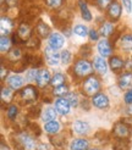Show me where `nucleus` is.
Segmentation results:
<instances>
[{
  "label": "nucleus",
  "mask_w": 132,
  "mask_h": 150,
  "mask_svg": "<svg viewBox=\"0 0 132 150\" xmlns=\"http://www.w3.org/2000/svg\"><path fill=\"white\" fill-rule=\"evenodd\" d=\"M94 73L92 60L86 59V57H79L77 56L69 69V74L72 77L73 81L77 82V84L81 81H83L86 77L91 76Z\"/></svg>",
  "instance_id": "obj_1"
},
{
  "label": "nucleus",
  "mask_w": 132,
  "mask_h": 150,
  "mask_svg": "<svg viewBox=\"0 0 132 150\" xmlns=\"http://www.w3.org/2000/svg\"><path fill=\"white\" fill-rule=\"evenodd\" d=\"M101 88H103L101 77L95 73L86 77L83 81H81L78 83V92L81 93V95L89 99L97 93L101 92Z\"/></svg>",
  "instance_id": "obj_2"
},
{
  "label": "nucleus",
  "mask_w": 132,
  "mask_h": 150,
  "mask_svg": "<svg viewBox=\"0 0 132 150\" xmlns=\"http://www.w3.org/2000/svg\"><path fill=\"white\" fill-rule=\"evenodd\" d=\"M40 89L33 83H27L23 88L16 93L15 101L20 105H34L40 99Z\"/></svg>",
  "instance_id": "obj_3"
},
{
  "label": "nucleus",
  "mask_w": 132,
  "mask_h": 150,
  "mask_svg": "<svg viewBox=\"0 0 132 150\" xmlns=\"http://www.w3.org/2000/svg\"><path fill=\"white\" fill-rule=\"evenodd\" d=\"M13 144L18 150H37V145H38L35 138L27 131H20L15 134Z\"/></svg>",
  "instance_id": "obj_4"
},
{
  "label": "nucleus",
  "mask_w": 132,
  "mask_h": 150,
  "mask_svg": "<svg viewBox=\"0 0 132 150\" xmlns=\"http://www.w3.org/2000/svg\"><path fill=\"white\" fill-rule=\"evenodd\" d=\"M111 134L114 139H125V140H130L132 136V126L125 121V120H119L113 125L111 128Z\"/></svg>",
  "instance_id": "obj_5"
},
{
  "label": "nucleus",
  "mask_w": 132,
  "mask_h": 150,
  "mask_svg": "<svg viewBox=\"0 0 132 150\" xmlns=\"http://www.w3.org/2000/svg\"><path fill=\"white\" fill-rule=\"evenodd\" d=\"M116 50L120 51L123 56L130 57L132 56V33L131 32H122L120 37L115 42Z\"/></svg>",
  "instance_id": "obj_6"
},
{
  "label": "nucleus",
  "mask_w": 132,
  "mask_h": 150,
  "mask_svg": "<svg viewBox=\"0 0 132 150\" xmlns=\"http://www.w3.org/2000/svg\"><path fill=\"white\" fill-rule=\"evenodd\" d=\"M122 12H123V6L120 3V0H114L108 6V9L104 11V16L108 21H111L114 23H116L122 17Z\"/></svg>",
  "instance_id": "obj_7"
},
{
  "label": "nucleus",
  "mask_w": 132,
  "mask_h": 150,
  "mask_svg": "<svg viewBox=\"0 0 132 150\" xmlns=\"http://www.w3.org/2000/svg\"><path fill=\"white\" fill-rule=\"evenodd\" d=\"M95 49H97L98 55H100L104 59H109L116 52L115 44L111 42V39H108V38H100V40L95 45Z\"/></svg>",
  "instance_id": "obj_8"
},
{
  "label": "nucleus",
  "mask_w": 132,
  "mask_h": 150,
  "mask_svg": "<svg viewBox=\"0 0 132 150\" xmlns=\"http://www.w3.org/2000/svg\"><path fill=\"white\" fill-rule=\"evenodd\" d=\"M16 34L22 43V45L25 47V44L34 35V27H32L27 21H21L16 26Z\"/></svg>",
  "instance_id": "obj_9"
},
{
  "label": "nucleus",
  "mask_w": 132,
  "mask_h": 150,
  "mask_svg": "<svg viewBox=\"0 0 132 150\" xmlns=\"http://www.w3.org/2000/svg\"><path fill=\"white\" fill-rule=\"evenodd\" d=\"M70 131L77 137H87L91 133V125L88 121L82 118L73 120L70 125Z\"/></svg>",
  "instance_id": "obj_10"
},
{
  "label": "nucleus",
  "mask_w": 132,
  "mask_h": 150,
  "mask_svg": "<svg viewBox=\"0 0 132 150\" xmlns=\"http://www.w3.org/2000/svg\"><path fill=\"white\" fill-rule=\"evenodd\" d=\"M109 69L113 73L119 74L126 69V57H125L120 52H115L113 56H110L108 59Z\"/></svg>",
  "instance_id": "obj_11"
},
{
  "label": "nucleus",
  "mask_w": 132,
  "mask_h": 150,
  "mask_svg": "<svg viewBox=\"0 0 132 150\" xmlns=\"http://www.w3.org/2000/svg\"><path fill=\"white\" fill-rule=\"evenodd\" d=\"M43 59L45 65H48L49 67H56L61 64V55L57 50H54L53 48H50L49 45H47L43 49Z\"/></svg>",
  "instance_id": "obj_12"
},
{
  "label": "nucleus",
  "mask_w": 132,
  "mask_h": 150,
  "mask_svg": "<svg viewBox=\"0 0 132 150\" xmlns=\"http://www.w3.org/2000/svg\"><path fill=\"white\" fill-rule=\"evenodd\" d=\"M91 103L94 109L100 110V111H105V110L110 109V98H109V95L103 91L93 95L91 98Z\"/></svg>",
  "instance_id": "obj_13"
},
{
  "label": "nucleus",
  "mask_w": 132,
  "mask_h": 150,
  "mask_svg": "<svg viewBox=\"0 0 132 150\" xmlns=\"http://www.w3.org/2000/svg\"><path fill=\"white\" fill-rule=\"evenodd\" d=\"M26 82H27L26 77L22 76L21 73H12V74H10V76L6 78L4 84L7 86V87H10L12 91H15L17 93L18 91H21V89L27 84Z\"/></svg>",
  "instance_id": "obj_14"
},
{
  "label": "nucleus",
  "mask_w": 132,
  "mask_h": 150,
  "mask_svg": "<svg viewBox=\"0 0 132 150\" xmlns=\"http://www.w3.org/2000/svg\"><path fill=\"white\" fill-rule=\"evenodd\" d=\"M92 64H93V69H94V73L98 74V76L103 77L108 73L109 69V64H108V60L101 57L100 55H94L92 59Z\"/></svg>",
  "instance_id": "obj_15"
},
{
  "label": "nucleus",
  "mask_w": 132,
  "mask_h": 150,
  "mask_svg": "<svg viewBox=\"0 0 132 150\" xmlns=\"http://www.w3.org/2000/svg\"><path fill=\"white\" fill-rule=\"evenodd\" d=\"M116 86L121 92H126L128 89H132V71L125 70L117 74Z\"/></svg>",
  "instance_id": "obj_16"
},
{
  "label": "nucleus",
  "mask_w": 132,
  "mask_h": 150,
  "mask_svg": "<svg viewBox=\"0 0 132 150\" xmlns=\"http://www.w3.org/2000/svg\"><path fill=\"white\" fill-rule=\"evenodd\" d=\"M51 77H53L51 71L49 69H47V67H42V69H39L38 76H37V79H35L34 84L39 89H47L50 86Z\"/></svg>",
  "instance_id": "obj_17"
},
{
  "label": "nucleus",
  "mask_w": 132,
  "mask_h": 150,
  "mask_svg": "<svg viewBox=\"0 0 132 150\" xmlns=\"http://www.w3.org/2000/svg\"><path fill=\"white\" fill-rule=\"evenodd\" d=\"M48 44L50 48H53L54 50H62V48L65 47V43H66V38L64 37V34L59 31H53L51 34L49 35V38L47 39Z\"/></svg>",
  "instance_id": "obj_18"
},
{
  "label": "nucleus",
  "mask_w": 132,
  "mask_h": 150,
  "mask_svg": "<svg viewBox=\"0 0 132 150\" xmlns=\"http://www.w3.org/2000/svg\"><path fill=\"white\" fill-rule=\"evenodd\" d=\"M16 21H15L9 15H3L0 20V29H1V35H11L16 31Z\"/></svg>",
  "instance_id": "obj_19"
},
{
  "label": "nucleus",
  "mask_w": 132,
  "mask_h": 150,
  "mask_svg": "<svg viewBox=\"0 0 132 150\" xmlns=\"http://www.w3.org/2000/svg\"><path fill=\"white\" fill-rule=\"evenodd\" d=\"M53 106L55 108L56 112L60 116L65 117V116H69L71 114V105L69 103V100L66 98H55L54 103H53Z\"/></svg>",
  "instance_id": "obj_20"
},
{
  "label": "nucleus",
  "mask_w": 132,
  "mask_h": 150,
  "mask_svg": "<svg viewBox=\"0 0 132 150\" xmlns=\"http://www.w3.org/2000/svg\"><path fill=\"white\" fill-rule=\"evenodd\" d=\"M98 31H99V33H100L101 38H108V39H110L114 34L117 33L116 23H114V22H111V21L105 20L104 22H103V23L99 25Z\"/></svg>",
  "instance_id": "obj_21"
},
{
  "label": "nucleus",
  "mask_w": 132,
  "mask_h": 150,
  "mask_svg": "<svg viewBox=\"0 0 132 150\" xmlns=\"http://www.w3.org/2000/svg\"><path fill=\"white\" fill-rule=\"evenodd\" d=\"M77 9L79 11L81 18H82L84 22L89 23V22L93 21V13L89 9V5H88V0H77L76 1Z\"/></svg>",
  "instance_id": "obj_22"
},
{
  "label": "nucleus",
  "mask_w": 132,
  "mask_h": 150,
  "mask_svg": "<svg viewBox=\"0 0 132 150\" xmlns=\"http://www.w3.org/2000/svg\"><path fill=\"white\" fill-rule=\"evenodd\" d=\"M51 28L50 26L45 21H43V20H38L35 22V25H34V34L37 37H39L40 39H48L49 38V35L51 34Z\"/></svg>",
  "instance_id": "obj_23"
},
{
  "label": "nucleus",
  "mask_w": 132,
  "mask_h": 150,
  "mask_svg": "<svg viewBox=\"0 0 132 150\" xmlns=\"http://www.w3.org/2000/svg\"><path fill=\"white\" fill-rule=\"evenodd\" d=\"M91 148V140L87 137H75L69 143V150H88Z\"/></svg>",
  "instance_id": "obj_24"
},
{
  "label": "nucleus",
  "mask_w": 132,
  "mask_h": 150,
  "mask_svg": "<svg viewBox=\"0 0 132 150\" xmlns=\"http://www.w3.org/2000/svg\"><path fill=\"white\" fill-rule=\"evenodd\" d=\"M20 106L21 105L18 103H11L9 105H6L4 112H5V117L7 118L9 122H16V120L18 118V115H20Z\"/></svg>",
  "instance_id": "obj_25"
},
{
  "label": "nucleus",
  "mask_w": 132,
  "mask_h": 150,
  "mask_svg": "<svg viewBox=\"0 0 132 150\" xmlns=\"http://www.w3.org/2000/svg\"><path fill=\"white\" fill-rule=\"evenodd\" d=\"M61 122L57 121V120H54V121H50L44 123L43 126V132L47 133L49 137H55L57 134L61 133Z\"/></svg>",
  "instance_id": "obj_26"
},
{
  "label": "nucleus",
  "mask_w": 132,
  "mask_h": 150,
  "mask_svg": "<svg viewBox=\"0 0 132 150\" xmlns=\"http://www.w3.org/2000/svg\"><path fill=\"white\" fill-rule=\"evenodd\" d=\"M59 116V114L56 112L55 108L53 105H47L45 108L42 109V114H40V120L43 123H47V122H50V121H54L56 120Z\"/></svg>",
  "instance_id": "obj_27"
},
{
  "label": "nucleus",
  "mask_w": 132,
  "mask_h": 150,
  "mask_svg": "<svg viewBox=\"0 0 132 150\" xmlns=\"http://www.w3.org/2000/svg\"><path fill=\"white\" fill-rule=\"evenodd\" d=\"M15 98H16V92L12 91L10 87L3 84V87H1V103H3V105L11 104L12 101H15Z\"/></svg>",
  "instance_id": "obj_28"
},
{
  "label": "nucleus",
  "mask_w": 132,
  "mask_h": 150,
  "mask_svg": "<svg viewBox=\"0 0 132 150\" xmlns=\"http://www.w3.org/2000/svg\"><path fill=\"white\" fill-rule=\"evenodd\" d=\"M43 4L49 11H59L66 6L67 0H43Z\"/></svg>",
  "instance_id": "obj_29"
},
{
  "label": "nucleus",
  "mask_w": 132,
  "mask_h": 150,
  "mask_svg": "<svg viewBox=\"0 0 132 150\" xmlns=\"http://www.w3.org/2000/svg\"><path fill=\"white\" fill-rule=\"evenodd\" d=\"M67 76L69 74H66L64 72H54L53 73V77H51V81H50V87L54 88V87H59L61 84H65L67 83Z\"/></svg>",
  "instance_id": "obj_30"
},
{
  "label": "nucleus",
  "mask_w": 132,
  "mask_h": 150,
  "mask_svg": "<svg viewBox=\"0 0 132 150\" xmlns=\"http://www.w3.org/2000/svg\"><path fill=\"white\" fill-rule=\"evenodd\" d=\"M71 92V88H70V84L69 83H65V84H61L59 87H54L51 88V95L54 98H65L66 95Z\"/></svg>",
  "instance_id": "obj_31"
},
{
  "label": "nucleus",
  "mask_w": 132,
  "mask_h": 150,
  "mask_svg": "<svg viewBox=\"0 0 132 150\" xmlns=\"http://www.w3.org/2000/svg\"><path fill=\"white\" fill-rule=\"evenodd\" d=\"M81 93L78 92V91H71L67 95L65 96L66 99L69 100V103H70V105H71V108L72 109H77V108H79V105H81V100H82V98H81Z\"/></svg>",
  "instance_id": "obj_32"
},
{
  "label": "nucleus",
  "mask_w": 132,
  "mask_h": 150,
  "mask_svg": "<svg viewBox=\"0 0 132 150\" xmlns=\"http://www.w3.org/2000/svg\"><path fill=\"white\" fill-rule=\"evenodd\" d=\"M12 42L9 35H1L0 37V51H1V56L6 55L12 48Z\"/></svg>",
  "instance_id": "obj_33"
},
{
  "label": "nucleus",
  "mask_w": 132,
  "mask_h": 150,
  "mask_svg": "<svg viewBox=\"0 0 132 150\" xmlns=\"http://www.w3.org/2000/svg\"><path fill=\"white\" fill-rule=\"evenodd\" d=\"M73 35H77L79 38H88V33H89V28L84 23H77L73 26Z\"/></svg>",
  "instance_id": "obj_34"
},
{
  "label": "nucleus",
  "mask_w": 132,
  "mask_h": 150,
  "mask_svg": "<svg viewBox=\"0 0 132 150\" xmlns=\"http://www.w3.org/2000/svg\"><path fill=\"white\" fill-rule=\"evenodd\" d=\"M40 42H42V39L34 34L32 38L25 44V48L28 49L29 51H37L39 49V47H40Z\"/></svg>",
  "instance_id": "obj_35"
},
{
  "label": "nucleus",
  "mask_w": 132,
  "mask_h": 150,
  "mask_svg": "<svg viewBox=\"0 0 132 150\" xmlns=\"http://www.w3.org/2000/svg\"><path fill=\"white\" fill-rule=\"evenodd\" d=\"M61 55V64L67 66V65H72L73 62V52L70 49H62L60 51Z\"/></svg>",
  "instance_id": "obj_36"
},
{
  "label": "nucleus",
  "mask_w": 132,
  "mask_h": 150,
  "mask_svg": "<svg viewBox=\"0 0 132 150\" xmlns=\"http://www.w3.org/2000/svg\"><path fill=\"white\" fill-rule=\"evenodd\" d=\"M92 45L91 44H83L81 45L79 49H78V56L79 57H86V59H89V57H93L94 55H92Z\"/></svg>",
  "instance_id": "obj_37"
},
{
  "label": "nucleus",
  "mask_w": 132,
  "mask_h": 150,
  "mask_svg": "<svg viewBox=\"0 0 132 150\" xmlns=\"http://www.w3.org/2000/svg\"><path fill=\"white\" fill-rule=\"evenodd\" d=\"M113 150H130V142L125 139H115L113 143Z\"/></svg>",
  "instance_id": "obj_38"
},
{
  "label": "nucleus",
  "mask_w": 132,
  "mask_h": 150,
  "mask_svg": "<svg viewBox=\"0 0 132 150\" xmlns=\"http://www.w3.org/2000/svg\"><path fill=\"white\" fill-rule=\"evenodd\" d=\"M38 72H39V69H35V67H29V69L26 71V81L28 83H35V79H37V76H38Z\"/></svg>",
  "instance_id": "obj_39"
},
{
  "label": "nucleus",
  "mask_w": 132,
  "mask_h": 150,
  "mask_svg": "<svg viewBox=\"0 0 132 150\" xmlns=\"http://www.w3.org/2000/svg\"><path fill=\"white\" fill-rule=\"evenodd\" d=\"M114 1V0H92V4L97 7V9L100 11V12H104L108 6Z\"/></svg>",
  "instance_id": "obj_40"
},
{
  "label": "nucleus",
  "mask_w": 132,
  "mask_h": 150,
  "mask_svg": "<svg viewBox=\"0 0 132 150\" xmlns=\"http://www.w3.org/2000/svg\"><path fill=\"white\" fill-rule=\"evenodd\" d=\"M100 33L98 31V28H89V33H88V39H89L91 43H98L100 40Z\"/></svg>",
  "instance_id": "obj_41"
},
{
  "label": "nucleus",
  "mask_w": 132,
  "mask_h": 150,
  "mask_svg": "<svg viewBox=\"0 0 132 150\" xmlns=\"http://www.w3.org/2000/svg\"><path fill=\"white\" fill-rule=\"evenodd\" d=\"M79 108L82 109L83 111L88 112L93 106H92V103H91V99L89 98H86V96H82V100H81V105Z\"/></svg>",
  "instance_id": "obj_42"
},
{
  "label": "nucleus",
  "mask_w": 132,
  "mask_h": 150,
  "mask_svg": "<svg viewBox=\"0 0 132 150\" xmlns=\"http://www.w3.org/2000/svg\"><path fill=\"white\" fill-rule=\"evenodd\" d=\"M122 101H123V104L126 105V106H130V105H132V89H128V91H126V92L123 93Z\"/></svg>",
  "instance_id": "obj_43"
},
{
  "label": "nucleus",
  "mask_w": 132,
  "mask_h": 150,
  "mask_svg": "<svg viewBox=\"0 0 132 150\" xmlns=\"http://www.w3.org/2000/svg\"><path fill=\"white\" fill-rule=\"evenodd\" d=\"M9 71H10V69L9 67H7L4 62H1V83L4 84L5 83V81H6V78L9 77Z\"/></svg>",
  "instance_id": "obj_44"
},
{
  "label": "nucleus",
  "mask_w": 132,
  "mask_h": 150,
  "mask_svg": "<svg viewBox=\"0 0 132 150\" xmlns=\"http://www.w3.org/2000/svg\"><path fill=\"white\" fill-rule=\"evenodd\" d=\"M120 3L123 6V10L128 15L132 13V0H120Z\"/></svg>",
  "instance_id": "obj_45"
},
{
  "label": "nucleus",
  "mask_w": 132,
  "mask_h": 150,
  "mask_svg": "<svg viewBox=\"0 0 132 150\" xmlns=\"http://www.w3.org/2000/svg\"><path fill=\"white\" fill-rule=\"evenodd\" d=\"M37 150H50V146H49V144H45V143H38Z\"/></svg>",
  "instance_id": "obj_46"
},
{
  "label": "nucleus",
  "mask_w": 132,
  "mask_h": 150,
  "mask_svg": "<svg viewBox=\"0 0 132 150\" xmlns=\"http://www.w3.org/2000/svg\"><path fill=\"white\" fill-rule=\"evenodd\" d=\"M1 150H11V148L7 145V144H5V142L3 140L1 142Z\"/></svg>",
  "instance_id": "obj_47"
},
{
  "label": "nucleus",
  "mask_w": 132,
  "mask_h": 150,
  "mask_svg": "<svg viewBox=\"0 0 132 150\" xmlns=\"http://www.w3.org/2000/svg\"><path fill=\"white\" fill-rule=\"evenodd\" d=\"M125 111H127V115L128 116H132V105H130V106H126V110Z\"/></svg>",
  "instance_id": "obj_48"
},
{
  "label": "nucleus",
  "mask_w": 132,
  "mask_h": 150,
  "mask_svg": "<svg viewBox=\"0 0 132 150\" xmlns=\"http://www.w3.org/2000/svg\"><path fill=\"white\" fill-rule=\"evenodd\" d=\"M88 150H104V149H101V148H98V146H93V148H89Z\"/></svg>",
  "instance_id": "obj_49"
}]
</instances>
